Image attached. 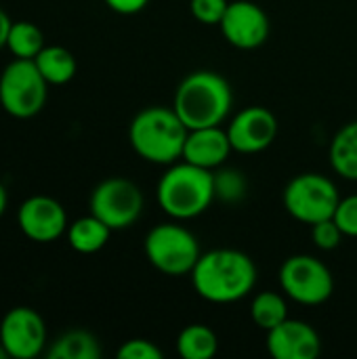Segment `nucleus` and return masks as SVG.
I'll list each match as a JSON object with an SVG mask.
<instances>
[{"label": "nucleus", "mask_w": 357, "mask_h": 359, "mask_svg": "<svg viewBox=\"0 0 357 359\" xmlns=\"http://www.w3.org/2000/svg\"><path fill=\"white\" fill-rule=\"evenodd\" d=\"M328 160L341 179L357 181V120L347 122L330 141Z\"/></svg>", "instance_id": "obj_17"}, {"label": "nucleus", "mask_w": 357, "mask_h": 359, "mask_svg": "<svg viewBox=\"0 0 357 359\" xmlns=\"http://www.w3.org/2000/svg\"><path fill=\"white\" fill-rule=\"evenodd\" d=\"M48 86L34 59H13L0 74V105L13 118H34L46 105Z\"/></svg>", "instance_id": "obj_6"}, {"label": "nucleus", "mask_w": 357, "mask_h": 359, "mask_svg": "<svg viewBox=\"0 0 357 359\" xmlns=\"http://www.w3.org/2000/svg\"><path fill=\"white\" fill-rule=\"evenodd\" d=\"M48 359H99L101 345L86 330H69L61 334L46 351Z\"/></svg>", "instance_id": "obj_20"}, {"label": "nucleus", "mask_w": 357, "mask_h": 359, "mask_svg": "<svg viewBox=\"0 0 357 359\" xmlns=\"http://www.w3.org/2000/svg\"><path fill=\"white\" fill-rule=\"evenodd\" d=\"M118 359H162V349L147 339H130L118 349Z\"/></svg>", "instance_id": "obj_27"}, {"label": "nucleus", "mask_w": 357, "mask_h": 359, "mask_svg": "<svg viewBox=\"0 0 357 359\" xmlns=\"http://www.w3.org/2000/svg\"><path fill=\"white\" fill-rule=\"evenodd\" d=\"M8 358V353H6V349L2 347V343H0V359H6Z\"/></svg>", "instance_id": "obj_31"}, {"label": "nucleus", "mask_w": 357, "mask_h": 359, "mask_svg": "<svg viewBox=\"0 0 357 359\" xmlns=\"http://www.w3.org/2000/svg\"><path fill=\"white\" fill-rule=\"evenodd\" d=\"M65 236H67V244L72 246V250L80 255H95L101 248H105V244L109 242L112 229L95 215H86L69 223Z\"/></svg>", "instance_id": "obj_18"}, {"label": "nucleus", "mask_w": 357, "mask_h": 359, "mask_svg": "<svg viewBox=\"0 0 357 359\" xmlns=\"http://www.w3.org/2000/svg\"><path fill=\"white\" fill-rule=\"evenodd\" d=\"M219 27L223 38L240 50L263 46L271 34V21L267 13L252 0L229 2Z\"/></svg>", "instance_id": "obj_11"}, {"label": "nucleus", "mask_w": 357, "mask_h": 359, "mask_svg": "<svg viewBox=\"0 0 357 359\" xmlns=\"http://www.w3.org/2000/svg\"><path fill=\"white\" fill-rule=\"evenodd\" d=\"M332 219L341 227L345 238H357V194L341 198Z\"/></svg>", "instance_id": "obj_26"}, {"label": "nucleus", "mask_w": 357, "mask_h": 359, "mask_svg": "<svg viewBox=\"0 0 357 359\" xmlns=\"http://www.w3.org/2000/svg\"><path fill=\"white\" fill-rule=\"evenodd\" d=\"M227 135L234 151L246 156L261 154L271 147L278 137V118L263 105H250L231 118Z\"/></svg>", "instance_id": "obj_13"}, {"label": "nucleus", "mask_w": 357, "mask_h": 359, "mask_svg": "<svg viewBox=\"0 0 357 359\" xmlns=\"http://www.w3.org/2000/svg\"><path fill=\"white\" fill-rule=\"evenodd\" d=\"M200 299L213 305H231L246 299L259 280L255 261L236 248H215L202 252L189 273Z\"/></svg>", "instance_id": "obj_1"}, {"label": "nucleus", "mask_w": 357, "mask_h": 359, "mask_svg": "<svg viewBox=\"0 0 357 359\" xmlns=\"http://www.w3.org/2000/svg\"><path fill=\"white\" fill-rule=\"evenodd\" d=\"M343 238H345V233L335 223V219H324V221L311 225V240H314L316 248H320L324 252H330V250L339 248Z\"/></svg>", "instance_id": "obj_24"}, {"label": "nucleus", "mask_w": 357, "mask_h": 359, "mask_svg": "<svg viewBox=\"0 0 357 359\" xmlns=\"http://www.w3.org/2000/svg\"><path fill=\"white\" fill-rule=\"evenodd\" d=\"M11 25H13L11 17H8V15H6V11L0 6V48H2V46H6V36H8Z\"/></svg>", "instance_id": "obj_29"}, {"label": "nucleus", "mask_w": 357, "mask_h": 359, "mask_svg": "<svg viewBox=\"0 0 357 359\" xmlns=\"http://www.w3.org/2000/svg\"><path fill=\"white\" fill-rule=\"evenodd\" d=\"M36 67L44 76V80L53 86H63L74 80L78 72V61L74 53L59 44H46L34 59Z\"/></svg>", "instance_id": "obj_16"}, {"label": "nucleus", "mask_w": 357, "mask_h": 359, "mask_svg": "<svg viewBox=\"0 0 357 359\" xmlns=\"http://www.w3.org/2000/svg\"><path fill=\"white\" fill-rule=\"evenodd\" d=\"M189 128L173 107L151 105L141 109L128 126V143L133 151L160 166H170L183 156V145Z\"/></svg>", "instance_id": "obj_4"}, {"label": "nucleus", "mask_w": 357, "mask_h": 359, "mask_svg": "<svg viewBox=\"0 0 357 359\" xmlns=\"http://www.w3.org/2000/svg\"><path fill=\"white\" fill-rule=\"evenodd\" d=\"M88 208L90 215L101 219L112 231H122L139 221L145 208V198L141 187L130 179L112 177L93 189Z\"/></svg>", "instance_id": "obj_9"}, {"label": "nucleus", "mask_w": 357, "mask_h": 359, "mask_svg": "<svg viewBox=\"0 0 357 359\" xmlns=\"http://www.w3.org/2000/svg\"><path fill=\"white\" fill-rule=\"evenodd\" d=\"M219 351V339L206 324H189L177 337V353L183 359H213Z\"/></svg>", "instance_id": "obj_19"}, {"label": "nucleus", "mask_w": 357, "mask_h": 359, "mask_svg": "<svg viewBox=\"0 0 357 359\" xmlns=\"http://www.w3.org/2000/svg\"><path fill=\"white\" fill-rule=\"evenodd\" d=\"M227 6H229L227 0H191L189 2L191 17L204 25H219Z\"/></svg>", "instance_id": "obj_25"}, {"label": "nucleus", "mask_w": 357, "mask_h": 359, "mask_svg": "<svg viewBox=\"0 0 357 359\" xmlns=\"http://www.w3.org/2000/svg\"><path fill=\"white\" fill-rule=\"evenodd\" d=\"M250 318L252 322L269 332L276 326H280L284 320H288V303H286V294L284 292H274V290H263L259 292L252 303H250Z\"/></svg>", "instance_id": "obj_21"}, {"label": "nucleus", "mask_w": 357, "mask_h": 359, "mask_svg": "<svg viewBox=\"0 0 357 359\" xmlns=\"http://www.w3.org/2000/svg\"><path fill=\"white\" fill-rule=\"evenodd\" d=\"M234 107V93L229 82L213 72L198 69L187 74L175 90L173 109L191 128L221 126Z\"/></svg>", "instance_id": "obj_2"}, {"label": "nucleus", "mask_w": 357, "mask_h": 359, "mask_svg": "<svg viewBox=\"0 0 357 359\" xmlns=\"http://www.w3.org/2000/svg\"><path fill=\"white\" fill-rule=\"evenodd\" d=\"M231 151L234 147H231L227 128H221V126L191 128L187 133L181 160L208 168V170H217L227 162Z\"/></svg>", "instance_id": "obj_15"}, {"label": "nucleus", "mask_w": 357, "mask_h": 359, "mask_svg": "<svg viewBox=\"0 0 357 359\" xmlns=\"http://www.w3.org/2000/svg\"><path fill=\"white\" fill-rule=\"evenodd\" d=\"M6 204H8V196H6L4 185L0 183V217H2V215H4V210H6Z\"/></svg>", "instance_id": "obj_30"}, {"label": "nucleus", "mask_w": 357, "mask_h": 359, "mask_svg": "<svg viewBox=\"0 0 357 359\" xmlns=\"http://www.w3.org/2000/svg\"><path fill=\"white\" fill-rule=\"evenodd\" d=\"M248 183L240 170L217 168L215 170V198L223 204H240L246 198Z\"/></svg>", "instance_id": "obj_23"}, {"label": "nucleus", "mask_w": 357, "mask_h": 359, "mask_svg": "<svg viewBox=\"0 0 357 359\" xmlns=\"http://www.w3.org/2000/svg\"><path fill=\"white\" fill-rule=\"evenodd\" d=\"M46 46L44 32L32 23V21H13L8 36H6V48L15 59H36V55Z\"/></svg>", "instance_id": "obj_22"}, {"label": "nucleus", "mask_w": 357, "mask_h": 359, "mask_svg": "<svg viewBox=\"0 0 357 359\" xmlns=\"http://www.w3.org/2000/svg\"><path fill=\"white\" fill-rule=\"evenodd\" d=\"M143 250L149 265L170 278L189 276L202 255L198 238L181 221L160 223L149 229Z\"/></svg>", "instance_id": "obj_5"}, {"label": "nucleus", "mask_w": 357, "mask_h": 359, "mask_svg": "<svg viewBox=\"0 0 357 359\" xmlns=\"http://www.w3.org/2000/svg\"><path fill=\"white\" fill-rule=\"evenodd\" d=\"M278 280L286 299L305 307L324 305L335 292L332 271L326 263L311 255L288 257L280 267Z\"/></svg>", "instance_id": "obj_8"}, {"label": "nucleus", "mask_w": 357, "mask_h": 359, "mask_svg": "<svg viewBox=\"0 0 357 359\" xmlns=\"http://www.w3.org/2000/svg\"><path fill=\"white\" fill-rule=\"evenodd\" d=\"M158 206L173 221H191L204 215L215 198V170L177 160L158 181Z\"/></svg>", "instance_id": "obj_3"}, {"label": "nucleus", "mask_w": 357, "mask_h": 359, "mask_svg": "<svg viewBox=\"0 0 357 359\" xmlns=\"http://www.w3.org/2000/svg\"><path fill=\"white\" fill-rule=\"evenodd\" d=\"M267 351L276 359H316L322 353V337L311 324L288 318L267 332Z\"/></svg>", "instance_id": "obj_14"}, {"label": "nucleus", "mask_w": 357, "mask_h": 359, "mask_svg": "<svg viewBox=\"0 0 357 359\" xmlns=\"http://www.w3.org/2000/svg\"><path fill=\"white\" fill-rule=\"evenodd\" d=\"M105 4L118 15H137L149 4V0H105Z\"/></svg>", "instance_id": "obj_28"}, {"label": "nucleus", "mask_w": 357, "mask_h": 359, "mask_svg": "<svg viewBox=\"0 0 357 359\" xmlns=\"http://www.w3.org/2000/svg\"><path fill=\"white\" fill-rule=\"evenodd\" d=\"M0 343L8 358L34 359L44 353L46 324L32 307H13L0 322Z\"/></svg>", "instance_id": "obj_10"}, {"label": "nucleus", "mask_w": 357, "mask_h": 359, "mask_svg": "<svg viewBox=\"0 0 357 359\" xmlns=\"http://www.w3.org/2000/svg\"><path fill=\"white\" fill-rule=\"evenodd\" d=\"M282 202L295 221L303 225H316L324 219H332L341 202V194L335 181L326 175L301 172L284 187Z\"/></svg>", "instance_id": "obj_7"}, {"label": "nucleus", "mask_w": 357, "mask_h": 359, "mask_svg": "<svg viewBox=\"0 0 357 359\" xmlns=\"http://www.w3.org/2000/svg\"><path fill=\"white\" fill-rule=\"evenodd\" d=\"M17 225L27 240L50 244L67 231L69 221L59 200L50 196H29L17 210Z\"/></svg>", "instance_id": "obj_12"}]
</instances>
